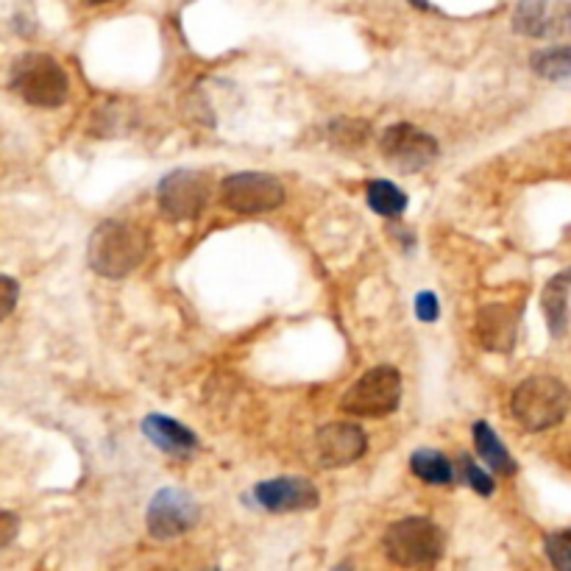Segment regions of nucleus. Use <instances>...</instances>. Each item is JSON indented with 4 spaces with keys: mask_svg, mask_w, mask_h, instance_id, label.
Masks as SVG:
<instances>
[{
    "mask_svg": "<svg viewBox=\"0 0 571 571\" xmlns=\"http://www.w3.org/2000/svg\"><path fill=\"white\" fill-rule=\"evenodd\" d=\"M368 449L363 426L348 424V421H335V424L321 426L315 435V454L324 469H343V465L357 463Z\"/></svg>",
    "mask_w": 571,
    "mask_h": 571,
    "instance_id": "nucleus-11",
    "label": "nucleus"
},
{
    "mask_svg": "<svg viewBox=\"0 0 571 571\" xmlns=\"http://www.w3.org/2000/svg\"><path fill=\"white\" fill-rule=\"evenodd\" d=\"M254 502L268 513H302L318 508L321 493L304 476H276L254 488Z\"/></svg>",
    "mask_w": 571,
    "mask_h": 571,
    "instance_id": "nucleus-10",
    "label": "nucleus"
},
{
    "mask_svg": "<svg viewBox=\"0 0 571 571\" xmlns=\"http://www.w3.org/2000/svg\"><path fill=\"white\" fill-rule=\"evenodd\" d=\"M220 204L237 215H265L285 204V187L274 174L243 170L220 181Z\"/></svg>",
    "mask_w": 571,
    "mask_h": 571,
    "instance_id": "nucleus-6",
    "label": "nucleus"
},
{
    "mask_svg": "<svg viewBox=\"0 0 571 571\" xmlns=\"http://www.w3.org/2000/svg\"><path fill=\"white\" fill-rule=\"evenodd\" d=\"M402 404V374L393 365L368 368L341 398L343 413L354 419H385Z\"/></svg>",
    "mask_w": 571,
    "mask_h": 571,
    "instance_id": "nucleus-5",
    "label": "nucleus"
},
{
    "mask_svg": "<svg viewBox=\"0 0 571 571\" xmlns=\"http://www.w3.org/2000/svg\"><path fill=\"white\" fill-rule=\"evenodd\" d=\"M85 3H90V7H101V3H109V0H85Z\"/></svg>",
    "mask_w": 571,
    "mask_h": 571,
    "instance_id": "nucleus-27",
    "label": "nucleus"
},
{
    "mask_svg": "<svg viewBox=\"0 0 571 571\" xmlns=\"http://www.w3.org/2000/svg\"><path fill=\"white\" fill-rule=\"evenodd\" d=\"M471 432H474V446H476V454L482 457V463H485L493 474L513 476L519 465H515L513 454L508 452L502 437L496 435V430H493L491 424H485V421H476Z\"/></svg>",
    "mask_w": 571,
    "mask_h": 571,
    "instance_id": "nucleus-16",
    "label": "nucleus"
},
{
    "mask_svg": "<svg viewBox=\"0 0 571 571\" xmlns=\"http://www.w3.org/2000/svg\"><path fill=\"white\" fill-rule=\"evenodd\" d=\"M382 549L387 560L402 569H432L446 552V535L441 526L426 515H407L393 521L382 535Z\"/></svg>",
    "mask_w": 571,
    "mask_h": 571,
    "instance_id": "nucleus-2",
    "label": "nucleus"
},
{
    "mask_svg": "<svg viewBox=\"0 0 571 571\" xmlns=\"http://www.w3.org/2000/svg\"><path fill=\"white\" fill-rule=\"evenodd\" d=\"M513 29L524 37L571 35V3L549 7V0H519Z\"/></svg>",
    "mask_w": 571,
    "mask_h": 571,
    "instance_id": "nucleus-13",
    "label": "nucleus"
},
{
    "mask_svg": "<svg viewBox=\"0 0 571 571\" xmlns=\"http://www.w3.org/2000/svg\"><path fill=\"white\" fill-rule=\"evenodd\" d=\"M365 198H368V207L374 209L376 215H382V218H402L404 209H407V193L398 190V187L387 179L368 181Z\"/></svg>",
    "mask_w": 571,
    "mask_h": 571,
    "instance_id": "nucleus-18",
    "label": "nucleus"
},
{
    "mask_svg": "<svg viewBox=\"0 0 571 571\" xmlns=\"http://www.w3.org/2000/svg\"><path fill=\"white\" fill-rule=\"evenodd\" d=\"M380 151L402 174H419L437 159V140L413 124H393L382 131Z\"/></svg>",
    "mask_w": 571,
    "mask_h": 571,
    "instance_id": "nucleus-9",
    "label": "nucleus"
},
{
    "mask_svg": "<svg viewBox=\"0 0 571 571\" xmlns=\"http://www.w3.org/2000/svg\"><path fill=\"white\" fill-rule=\"evenodd\" d=\"M410 471L430 485H452L454 482L452 463L437 449H415L410 454Z\"/></svg>",
    "mask_w": 571,
    "mask_h": 571,
    "instance_id": "nucleus-17",
    "label": "nucleus"
},
{
    "mask_svg": "<svg viewBox=\"0 0 571 571\" xmlns=\"http://www.w3.org/2000/svg\"><path fill=\"white\" fill-rule=\"evenodd\" d=\"M571 391L558 376H530L510 396V413L526 432H547L569 415Z\"/></svg>",
    "mask_w": 571,
    "mask_h": 571,
    "instance_id": "nucleus-3",
    "label": "nucleus"
},
{
    "mask_svg": "<svg viewBox=\"0 0 571 571\" xmlns=\"http://www.w3.org/2000/svg\"><path fill=\"white\" fill-rule=\"evenodd\" d=\"M569 293H571V268L560 270L547 282L541 293V309L547 318L549 335L563 337L569 326Z\"/></svg>",
    "mask_w": 571,
    "mask_h": 571,
    "instance_id": "nucleus-15",
    "label": "nucleus"
},
{
    "mask_svg": "<svg viewBox=\"0 0 571 571\" xmlns=\"http://www.w3.org/2000/svg\"><path fill=\"white\" fill-rule=\"evenodd\" d=\"M213 181L204 170H174L157 185L159 209L170 220H196L207 209Z\"/></svg>",
    "mask_w": 571,
    "mask_h": 571,
    "instance_id": "nucleus-7",
    "label": "nucleus"
},
{
    "mask_svg": "<svg viewBox=\"0 0 571 571\" xmlns=\"http://www.w3.org/2000/svg\"><path fill=\"white\" fill-rule=\"evenodd\" d=\"M0 291H3V309H0V318L7 321L9 315L14 313V307H18L20 285L12 279V276H0Z\"/></svg>",
    "mask_w": 571,
    "mask_h": 571,
    "instance_id": "nucleus-24",
    "label": "nucleus"
},
{
    "mask_svg": "<svg viewBox=\"0 0 571 571\" xmlns=\"http://www.w3.org/2000/svg\"><path fill=\"white\" fill-rule=\"evenodd\" d=\"M142 432H146V437L154 446L168 454H190L198 446L196 432H190L185 424H179V421L168 419L163 413L148 415L142 421Z\"/></svg>",
    "mask_w": 571,
    "mask_h": 571,
    "instance_id": "nucleus-14",
    "label": "nucleus"
},
{
    "mask_svg": "<svg viewBox=\"0 0 571 571\" xmlns=\"http://www.w3.org/2000/svg\"><path fill=\"white\" fill-rule=\"evenodd\" d=\"M207 571H220V569H207Z\"/></svg>",
    "mask_w": 571,
    "mask_h": 571,
    "instance_id": "nucleus-28",
    "label": "nucleus"
},
{
    "mask_svg": "<svg viewBox=\"0 0 571 571\" xmlns=\"http://www.w3.org/2000/svg\"><path fill=\"white\" fill-rule=\"evenodd\" d=\"M148 254V237L140 226L107 220L87 243V265L104 279H124L135 274Z\"/></svg>",
    "mask_w": 571,
    "mask_h": 571,
    "instance_id": "nucleus-1",
    "label": "nucleus"
},
{
    "mask_svg": "<svg viewBox=\"0 0 571 571\" xmlns=\"http://www.w3.org/2000/svg\"><path fill=\"white\" fill-rule=\"evenodd\" d=\"M407 3L415 9H430V0H407Z\"/></svg>",
    "mask_w": 571,
    "mask_h": 571,
    "instance_id": "nucleus-26",
    "label": "nucleus"
},
{
    "mask_svg": "<svg viewBox=\"0 0 571 571\" xmlns=\"http://www.w3.org/2000/svg\"><path fill=\"white\" fill-rule=\"evenodd\" d=\"M0 547H9V543L14 541V535H18V515L9 513V510H3L0 513Z\"/></svg>",
    "mask_w": 571,
    "mask_h": 571,
    "instance_id": "nucleus-25",
    "label": "nucleus"
},
{
    "mask_svg": "<svg viewBox=\"0 0 571 571\" xmlns=\"http://www.w3.org/2000/svg\"><path fill=\"white\" fill-rule=\"evenodd\" d=\"M326 135L335 146L341 148H357L368 140L371 129L365 120H354V118H337L326 126Z\"/></svg>",
    "mask_w": 571,
    "mask_h": 571,
    "instance_id": "nucleus-20",
    "label": "nucleus"
},
{
    "mask_svg": "<svg viewBox=\"0 0 571 571\" xmlns=\"http://www.w3.org/2000/svg\"><path fill=\"white\" fill-rule=\"evenodd\" d=\"M9 87L37 109H57L68 101L70 76L48 53H23L9 70Z\"/></svg>",
    "mask_w": 571,
    "mask_h": 571,
    "instance_id": "nucleus-4",
    "label": "nucleus"
},
{
    "mask_svg": "<svg viewBox=\"0 0 571 571\" xmlns=\"http://www.w3.org/2000/svg\"><path fill=\"white\" fill-rule=\"evenodd\" d=\"M201 521V504L185 488H163L148 504L146 524L157 541H174Z\"/></svg>",
    "mask_w": 571,
    "mask_h": 571,
    "instance_id": "nucleus-8",
    "label": "nucleus"
},
{
    "mask_svg": "<svg viewBox=\"0 0 571 571\" xmlns=\"http://www.w3.org/2000/svg\"><path fill=\"white\" fill-rule=\"evenodd\" d=\"M532 70L547 81L571 79V46H552L535 51L530 59Z\"/></svg>",
    "mask_w": 571,
    "mask_h": 571,
    "instance_id": "nucleus-19",
    "label": "nucleus"
},
{
    "mask_svg": "<svg viewBox=\"0 0 571 571\" xmlns=\"http://www.w3.org/2000/svg\"><path fill=\"white\" fill-rule=\"evenodd\" d=\"M543 549H547V558L554 565V571H571V535H565V532L547 535Z\"/></svg>",
    "mask_w": 571,
    "mask_h": 571,
    "instance_id": "nucleus-21",
    "label": "nucleus"
},
{
    "mask_svg": "<svg viewBox=\"0 0 571 571\" xmlns=\"http://www.w3.org/2000/svg\"><path fill=\"white\" fill-rule=\"evenodd\" d=\"M415 315H419V321H424V324H435V321L441 318V304H437L435 293L424 291L415 296Z\"/></svg>",
    "mask_w": 571,
    "mask_h": 571,
    "instance_id": "nucleus-23",
    "label": "nucleus"
},
{
    "mask_svg": "<svg viewBox=\"0 0 571 571\" xmlns=\"http://www.w3.org/2000/svg\"><path fill=\"white\" fill-rule=\"evenodd\" d=\"M521 304H485L476 315V341L485 352L510 354L519 341Z\"/></svg>",
    "mask_w": 571,
    "mask_h": 571,
    "instance_id": "nucleus-12",
    "label": "nucleus"
},
{
    "mask_svg": "<svg viewBox=\"0 0 571 571\" xmlns=\"http://www.w3.org/2000/svg\"><path fill=\"white\" fill-rule=\"evenodd\" d=\"M460 463H463L465 482H469V485L474 488V491L480 493V496H491V493L496 491V485H493V476L488 474L485 469H480V463H474V460H471V457H463V460H460Z\"/></svg>",
    "mask_w": 571,
    "mask_h": 571,
    "instance_id": "nucleus-22",
    "label": "nucleus"
}]
</instances>
